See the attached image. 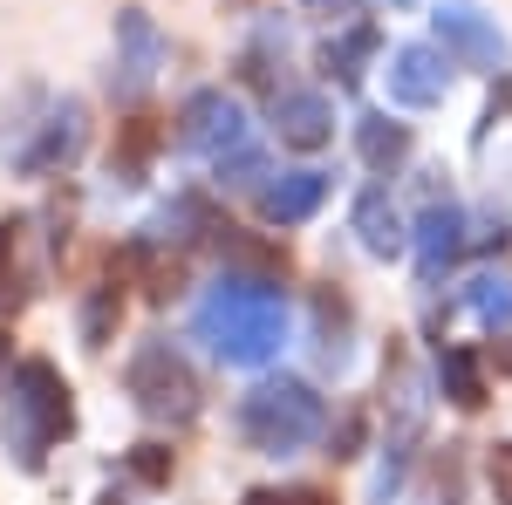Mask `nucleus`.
Here are the masks:
<instances>
[{
  "label": "nucleus",
  "instance_id": "obj_1",
  "mask_svg": "<svg viewBox=\"0 0 512 505\" xmlns=\"http://www.w3.org/2000/svg\"><path fill=\"white\" fill-rule=\"evenodd\" d=\"M198 335L212 342V349L226 355V362H267L280 349V335H287V308H280L274 287H260V280H226L205 308H198Z\"/></svg>",
  "mask_w": 512,
  "mask_h": 505
},
{
  "label": "nucleus",
  "instance_id": "obj_2",
  "mask_svg": "<svg viewBox=\"0 0 512 505\" xmlns=\"http://www.w3.org/2000/svg\"><path fill=\"white\" fill-rule=\"evenodd\" d=\"M76 410H69V383L55 376V362H21L14 383H7V437H14V458L21 465H41V451L55 437H69Z\"/></svg>",
  "mask_w": 512,
  "mask_h": 505
},
{
  "label": "nucleus",
  "instance_id": "obj_3",
  "mask_svg": "<svg viewBox=\"0 0 512 505\" xmlns=\"http://www.w3.org/2000/svg\"><path fill=\"white\" fill-rule=\"evenodd\" d=\"M321 396L308 383H294V376H280V383H260L246 403H239V430H246V444L253 451H301L308 437H321Z\"/></svg>",
  "mask_w": 512,
  "mask_h": 505
},
{
  "label": "nucleus",
  "instance_id": "obj_4",
  "mask_svg": "<svg viewBox=\"0 0 512 505\" xmlns=\"http://www.w3.org/2000/svg\"><path fill=\"white\" fill-rule=\"evenodd\" d=\"M185 151L212 157L219 171H260V151H253V137H246V110H239L226 89H205L185 103Z\"/></svg>",
  "mask_w": 512,
  "mask_h": 505
},
{
  "label": "nucleus",
  "instance_id": "obj_5",
  "mask_svg": "<svg viewBox=\"0 0 512 505\" xmlns=\"http://www.w3.org/2000/svg\"><path fill=\"white\" fill-rule=\"evenodd\" d=\"M130 396L144 403V417H192L198 383L164 342H151V349H137V362H130Z\"/></svg>",
  "mask_w": 512,
  "mask_h": 505
},
{
  "label": "nucleus",
  "instance_id": "obj_6",
  "mask_svg": "<svg viewBox=\"0 0 512 505\" xmlns=\"http://www.w3.org/2000/svg\"><path fill=\"white\" fill-rule=\"evenodd\" d=\"M444 89H451V55L431 48V41H403L390 55V103L403 110H431L444 103Z\"/></svg>",
  "mask_w": 512,
  "mask_h": 505
},
{
  "label": "nucleus",
  "instance_id": "obj_7",
  "mask_svg": "<svg viewBox=\"0 0 512 505\" xmlns=\"http://www.w3.org/2000/svg\"><path fill=\"white\" fill-rule=\"evenodd\" d=\"M437 35H444L451 55H465L472 69H499V62H506L499 28H492V21H478V14H465V7H444V14H437Z\"/></svg>",
  "mask_w": 512,
  "mask_h": 505
},
{
  "label": "nucleus",
  "instance_id": "obj_8",
  "mask_svg": "<svg viewBox=\"0 0 512 505\" xmlns=\"http://www.w3.org/2000/svg\"><path fill=\"white\" fill-rule=\"evenodd\" d=\"M458 253H465V212H458V205H431V212L417 219V267L437 280Z\"/></svg>",
  "mask_w": 512,
  "mask_h": 505
},
{
  "label": "nucleus",
  "instance_id": "obj_9",
  "mask_svg": "<svg viewBox=\"0 0 512 505\" xmlns=\"http://www.w3.org/2000/svg\"><path fill=\"white\" fill-rule=\"evenodd\" d=\"M274 130L287 144L315 151L321 137H328V96L321 89H287V96H274Z\"/></svg>",
  "mask_w": 512,
  "mask_h": 505
},
{
  "label": "nucleus",
  "instance_id": "obj_10",
  "mask_svg": "<svg viewBox=\"0 0 512 505\" xmlns=\"http://www.w3.org/2000/svg\"><path fill=\"white\" fill-rule=\"evenodd\" d=\"M321 198H328V178H321V171H294V178L267 185V198H260V205H267V219H274V226H301Z\"/></svg>",
  "mask_w": 512,
  "mask_h": 505
},
{
  "label": "nucleus",
  "instance_id": "obj_11",
  "mask_svg": "<svg viewBox=\"0 0 512 505\" xmlns=\"http://www.w3.org/2000/svg\"><path fill=\"white\" fill-rule=\"evenodd\" d=\"M76 151H82V110L62 103V110L48 117V130H41V144L21 151V171H55V164H69Z\"/></svg>",
  "mask_w": 512,
  "mask_h": 505
},
{
  "label": "nucleus",
  "instance_id": "obj_12",
  "mask_svg": "<svg viewBox=\"0 0 512 505\" xmlns=\"http://www.w3.org/2000/svg\"><path fill=\"white\" fill-rule=\"evenodd\" d=\"M355 233H362V246L369 253H403V219H396V205L383 192H362V205H355Z\"/></svg>",
  "mask_w": 512,
  "mask_h": 505
},
{
  "label": "nucleus",
  "instance_id": "obj_13",
  "mask_svg": "<svg viewBox=\"0 0 512 505\" xmlns=\"http://www.w3.org/2000/svg\"><path fill=\"white\" fill-rule=\"evenodd\" d=\"M117 35H123V48H130V62H123V89H144L151 82V69H158V28L144 21V14H123L117 21Z\"/></svg>",
  "mask_w": 512,
  "mask_h": 505
},
{
  "label": "nucleus",
  "instance_id": "obj_14",
  "mask_svg": "<svg viewBox=\"0 0 512 505\" xmlns=\"http://www.w3.org/2000/svg\"><path fill=\"white\" fill-rule=\"evenodd\" d=\"M437 376H444V389H451V403H465V410H478V403H485V369H478L465 349L444 355V369H437Z\"/></svg>",
  "mask_w": 512,
  "mask_h": 505
},
{
  "label": "nucleus",
  "instance_id": "obj_15",
  "mask_svg": "<svg viewBox=\"0 0 512 505\" xmlns=\"http://www.w3.org/2000/svg\"><path fill=\"white\" fill-rule=\"evenodd\" d=\"M403 151H410V130H403V123H390V117H369V123H362V157H369L376 171L396 164Z\"/></svg>",
  "mask_w": 512,
  "mask_h": 505
},
{
  "label": "nucleus",
  "instance_id": "obj_16",
  "mask_svg": "<svg viewBox=\"0 0 512 505\" xmlns=\"http://www.w3.org/2000/svg\"><path fill=\"white\" fill-rule=\"evenodd\" d=\"M472 314L485 321V328H506V321H512V280L485 273V280L472 287Z\"/></svg>",
  "mask_w": 512,
  "mask_h": 505
},
{
  "label": "nucleus",
  "instance_id": "obj_17",
  "mask_svg": "<svg viewBox=\"0 0 512 505\" xmlns=\"http://www.w3.org/2000/svg\"><path fill=\"white\" fill-rule=\"evenodd\" d=\"M130 471H137L144 485H164V478H171V451H164V444H137V458H130Z\"/></svg>",
  "mask_w": 512,
  "mask_h": 505
},
{
  "label": "nucleus",
  "instance_id": "obj_18",
  "mask_svg": "<svg viewBox=\"0 0 512 505\" xmlns=\"http://www.w3.org/2000/svg\"><path fill=\"white\" fill-rule=\"evenodd\" d=\"M485 478H492L499 505H512V444H492V451H485Z\"/></svg>",
  "mask_w": 512,
  "mask_h": 505
},
{
  "label": "nucleus",
  "instance_id": "obj_19",
  "mask_svg": "<svg viewBox=\"0 0 512 505\" xmlns=\"http://www.w3.org/2000/svg\"><path fill=\"white\" fill-rule=\"evenodd\" d=\"M376 48V28H355V35H342V48H328V62H342V76H355V62Z\"/></svg>",
  "mask_w": 512,
  "mask_h": 505
},
{
  "label": "nucleus",
  "instance_id": "obj_20",
  "mask_svg": "<svg viewBox=\"0 0 512 505\" xmlns=\"http://www.w3.org/2000/svg\"><path fill=\"white\" fill-rule=\"evenodd\" d=\"M246 505H335V499L315 492V485H287V492H253Z\"/></svg>",
  "mask_w": 512,
  "mask_h": 505
},
{
  "label": "nucleus",
  "instance_id": "obj_21",
  "mask_svg": "<svg viewBox=\"0 0 512 505\" xmlns=\"http://www.w3.org/2000/svg\"><path fill=\"white\" fill-rule=\"evenodd\" d=\"M14 226H0V308H14Z\"/></svg>",
  "mask_w": 512,
  "mask_h": 505
},
{
  "label": "nucleus",
  "instance_id": "obj_22",
  "mask_svg": "<svg viewBox=\"0 0 512 505\" xmlns=\"http://www.w3.org/2000/svg\"><path fill=\"white\" fill-rule=\"evenodd\" d=\"M0 362H7V342H0Z\"/></svg>",
  "mask_w": 512,
  "mask_h": 505
}]
</instances>
